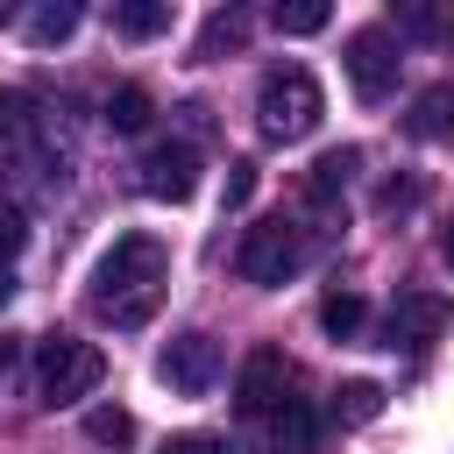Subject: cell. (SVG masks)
Returning <instances> with one entry per match:
<instances>
[{
	"mask_svg": "<svg viewBox=\"0 0 454 454\" xmlns=\"http://www.w3.org/2000/svg\"><path fill=\"white\" fill-rule=\"evenodd\" d=\"M170 284V248L156 234H121L92 270V312L114 326H149Z\"/></svg>",
	"mask_w": 454,
	"mask_h": 454,
	"instance_id": "6da1fadb",
	"label": "cell"
},
{
	"mask_svg": "<svg viewBox=\"0 0 454 454\" xmlns=\"http://www.w3.org/2000/svg\"><path fill=\"white\" fill-rule=\"evenodd\" d=\"M319 114H326V92H319V78L305 64L262 71V85H255V128H262V142H305L319 128Z\"/></svg>",
	"mask_w": 454,
	"mask_h": 454,
	"instance_id": "7a4b0ae2",
	"label": "cell"
},
{
	"mask_svg": "<svg viewBox=\"0 0 454 454\" xmlns=\"http://www.w3.org/2000/svg\"><path fill=\"white\" fill-rule=\"evenodd\" d=\"M0 170H14V177H35V184H64L71 170H64V149H50V128H43V114L28 106V92H0Z\"/></svg>",
	"mask_w": 454,
	"mask_h": 454,
	"instance_id": "3957f363",
	"label": "cell"
},
{
	"mask_svg": "<svg viewBox=\"0 0 454 454\" xmlns=\"http://www.w3.org/2000/svg\"><path fill=\"white\" fill-rule=\"evenodd\" d=\"M106 376V355L78 333H43L35 340V397L57 411V404H78L85 390H99Z\"/></svg>",
	"mask_w": 454,
	"mask_h": 454,
	"instance_id": "277c9868",
	"label": "cell"
},
{
	"mask_svg": "<svg viewBox=\"0 0 454 454\" xmlns=\"http://www.w3.org/2000/svg\"><path fill=\"white\" fill-rule=\"evenodd\" d=\"M234 270H241V284H291V277L305 270V227H298V220H284V213H270V220L241 227Z\"/></svg>",
	"mask_w": 454,
	"mask_h": 454,
	"instance_id": "5b68a950",
	"label": "cell"
},
{
	"mask_svg": "<svg viewBox=\"0 0 454 454\" xmlns=\"http://www.w3.org/2000/svg\"><path fill=\"white\" fill-rule=\"evenodd\" d=\"M340 64H348V85L362 92V99H383L390 85H397V35L390 28H355L348 35V50H340Z\"/></svg>",
	"mask_w": 454,
	"mask_h": 454,
	"instance_id": "8992f818",
	"label": "cell"
},
{
	"mask_svg": "<svg viewBox=\"0 0 454 454\" xmlns=\"http://www.w3.org/2000/svg\"><path fill=\"white\" fill-rule=\"evenodd\" d=\"M135 184H142L149 199L184 206V199L199 192V149H192V142H149L142 163H135Z\"/></svg>",
	"mask_w": 454,
	"mask_h": 454,
	"instance_id": "52a82bcc",
	"label": "cell"
},
{
	"mask_svg": "<svg viewBox=\"0 0 454 454\" xmlns=\"http://www.w3.org/2000/svg\"><path fill=\"white\" fill-rule=\"evenodd\" d=\"M156 376L177 390V397H206L220 383V340L213 333H177L163 355H156Z\"/></svg>",
	"mask_w": 454,
	"mask_h": 454,
	"instance_id": "ba28073f",
	"label": "cell"
},
{
	"mask_svg": "<svg viewBox=\"0 0 454 454\" xmlns=\"http://www.w3.org/2000/svg\"><path fill=\"white\" fill-rule=\"evenodd\" d=\"M284 397H291V362H284V348H248V362H241V376H234V411H241V419H270Z\"/></svg>",
	"mask_w": 454,
	"mask_h": 454,
	"instance_id": "9c48e42d",
	"label": "cell"
},
{
	"mask_svg": "<svg viewBox=\"0 0 454 454\" xmlns=\"http://www.w3.org/2000/svg\"><path fill=\"white\" fill-rule=\"evenodd\" d=\"M447 326H454V305H447L440 291H404V298L390 305V319H383L390 348H426V340H440Z\"/></svg>",
	"mask_w": 454,
	"mask_h": 454,
	"instance_id": "30bf717a",
	"label": "cell"
},
{
	"mask_svg": "<svg viewBox=\"0 0 454 454\" xmlns=\"http://www.w3.org/2000/svg\"><path fill=\"white\" fill-rule=\"evenodd\" d=\"M362 170V149H326L312 170H305V184H298V206L305 213H333V199L348 192V177Z\"/></svg>",
	"mask_w": 454,
	"mask_h": 454,
	"instance_id": "8fae6325",
	"label": "cell"
},
{
	"mask_svg": "<svg viewBox=\"0 0 454 454\" xmlns=\"http://www.w3.org/2000/svg\"><path fill=\"white\" fill-rule=\"evenodd\" d=\"M234 50H248V7H213L206 28H199V43H192V57L199 64H220Z\"/></svg>",
	"mask_w": 454,
	"mask_h": 454,
	"instance_id": "7c38bea8",
	"label": "cell"
},
{
	"mask_svg": "<svg viewBox=\"0 0 454 454\" xmlns=\"http://www.w3.org/2000/svg\"><path fill=\"white\" fill-rule=\"evenodd\" d=\"M404 135L411 142H454V85H426L404 114Z\"/></svg>",
	"mask_w": 454,
	"mask_h": 454,
	"instance_id": "4fadbf2b",
	"label": "cell"
},
{
	"mask_svg": "<svg viewBox=\"0 0 454 454\" xmlns=\"http://www.w3.org/2000/svg\"><path fill=\"white\" fill-rule=\"evenodd\" d=\"M390 21H397V35H411V43H454V7H447V0H397Z\"/></svg>",
	"mask_w": 454,
	"mask_h": 454,
	"instance_id": "5bb4252c",
	"label": "cell"
},
{
	"mask_svg": "<svg viewBox=\"0 0 454 454\" xmlns=\"http://www.w3.org/2000/svg\"><path fill=\"white\" fill-rule=\"evenodd\" d=\"M270 426H277V454H312V447H319V411H312L305 397H284V404L270 411Z\"/></svg>",
	"mask_w": 454,
	"mask_h": 454,
	"instance_id": "9a60e30c",
	"label": "cell"
},
{
	"mask_svg": "<svg viewBox=\"0 0 454 454\" xmlns=\"http://www.w3.org/2000/svg\"><path fill=\"white\" fill-rule=\"evenodd\" d=\"M78 21H85V7H78V0H43V7L28 14V43H35V50H57Z\"/></svg>",
	"mask_w": 454,
	"mask_h": 454,
	"instance_id": "2e32d148",
	"label": "cell"
},
{
	"mask_svg": "<svg viewBox=\"0 0 454 454\" xmlns=\"http://www.w3.org/2000/svg\"><path fill=\"white\" fill-rule=\"evenodd\" d=\"M163 28H170V7L163 0H121L114 7V35H128V43H149Z\"/></svg>",
	"mask_w": 454,
	"mask_h": 454,
	"instance_id": "e0dca14e",
	"label": "cell"
},
{
	"mask_svg": "<svg viewBox=\"0 0 454 454\" xmlns=\"http://www.w3.org/2000/svg\"><path fill=\"white\" fill-rule=\"evenodd\" d=\"M383 411V383H369V376H348L340 390H333V419L340 426H369Z\"/></svg>",
	"mask_w": 454,
	"mask_h": 454,
	"instance_id": "ac0fdd59",
	"label": "cell"
},
{
	"mask_svg": "<svg viewBox=\"0 0 454 454\" xmlns=\"http://www.w3.org/2000/svg\"><path fill=\"white\" fill-rule=\"evenodd\" d=\"M149 114H156V99H149L142 85L106 92V128H114V135H142V128H149Z\"/></svg>",
	"mask_w": 454,
	"mask_h": 454,
	"instance_id": "d6986e66",
	"label": "cell"
},
{
	"mask_svg": "<svg viewBox=\"0 0 454 454\" xmlns=\"http://www.w3.org/2000/svg\"><path fill=\"white\" fill-rule=\"evenodd\" d=\"M270 21H277V35H319V28L333 21V7H326V0H277Z\"/></svg>",
	"mask_w": 454,
	"mask_h": 454,
	"instance_id": "ffe728a7",
	"label": "cell"
},
{
	"mask_svg": "<svg viewBox=\"0 0 454 454\" xmlns=\"http://www.w3.org/2000/svg\"><path fill=\"white\" fill-rule=\"evenodd\" d=\"M362 312H369V305H362L355 291H326V298H319V326H326L333 340H355V333H362Z\"/></svg>",
	"mask_w": 454,
	"mask_h": 454,
	"instance_id": "44dd1931",
	"label": "cell"
},
{
	"mask_svg": "<svg viewBox=\"0 0 454 454\" xmlns=\"http://www.w3.org/2000/svg\"><path fill=\"white\" fill-rule=\"evenodd\" d=\"M85 440H99V447H128V440H135V419H128L121 404H92V411H85Z\"/></svg>",
	"mask_w": 454,
	"mask_h": 454,
	"instance_id": "7402d4cb",
	"label": "cell"
},
{
	"mask_svg": "<svg viewBox=\"0 0 454 454\" xmlns=\"http://www.w3.org/2000/svg\"><path fill=\"white\" fill-rule=\"evenodd\" d=\"M21 241H28V213H21L14 199H0V262L21 255Z\"/></svg>",
	"mask_w": 454,
	"mask_h": 454,
	"instance_id": "603a6c76",
	"label": "cell"
},
{
	"mask_svg": "<svg viewBox=\"0 0 454 454\" xmlns=\"http://www.w3.org/2000/svg\"><path fill=\"white\" fill-rule=\"evenodd\" d=\"M227 206H248L255 199V163H227V192H220Z\"/></svg>",
	"mask_w": 454,
	"mask_h": 454,
	"instance_id": "cb8c5ba5",
	"label": "cell"
},
{
	"mask_svg": "<svg viewBox=\"0 0 454 454\" xmlns=\"http://www.w3.org/2000/svg\"><path fill=\"white\" fill-rule=\"evenodd\" d=\"M177 121H184V135H192V142H206V135H213V106H206V99H184V106H177Z\"/></svg>",
	"mask_w": 454,
	"mask_h": 454,
	"instance_id": "d4e9b609",
	"label": "cell"
},
{
	"mask_svg": "<svg viewBox=\"0 0 454 454\" xmlns=\"http://www.w3.org/2000/svg\"><path fill=\"white\" fill-rule=\"evenodd\" d=\"M163 454H234V447H220L213 433H177V440H170Z\"/></svg>",
	"mask_w": 454,
	"mask_h": 454,
	"instance_id": "484cf974",
	"label": "cell"
},
{
	"mask_svg": "<svg viewBox=\"0 0 454 454\" xmlns=\"http://www.w3.org/2000/svg\"><path fill=\"white\" fill-rule=\"evenodd\" d=\"M376 206H383V213H397V206H419V177H404V184H383V192H376Z\"/></svg>",
	"mask_w": 454,
	"mask_h": 454,
	"instance_id": "4316f807",
	"label": "cell"
},
{
	"mask_svg": "<svg viewBox=\"0 0 454 454\" xmlns=\"http://www.w3.org/2000/svg\"><path fill=\"white\" fill-rule=\"evenodd\" d=\"M7 369H14V340H0V376H7Z\"/></svg>",
	"mask_w": 454,
	"mask_h": 454,
	"instance_id": "83f0119b",
	"label": "cell"
},
{
	"mask_svg": "<svg viewBox=\"0 0 454 454\" xmlns=\"http://www.w3.org/2000/svg\"><path fill=\"white\" fill-rule=\"evenodd\" d=\"M440 255H447V262H454V220H447V234H440Z\"/></svg>",
	"mask_w": 454,
	"mask_h": 454,
	"instance_id": "f1b7e54d",
	"label": "cell"
},
{
	"mask_svg": "<svg viewBox=\"0 0 454 454\" xmlns=\"http://www.w3.org/2000/svg\"><path fill=\"white\" fill-rule=\"evenodd\" d=\"M7 298H14V277H7V270H0V305H7Z\"/></svg>",
	"mask_w": 454,
	"mask_h": 454,
	"instance_id": "f546056e",
	"label": "cell"
},
{
	"mask_svg": "<svg viewBox=\"0 0 454 454\" xmlns=\"http://www.w3.org/2000/svg\"><path fill=\"white\" fill-rule=\"evenodd\" d=\"M7 14H14V7H7V0H0V28H7Z\"/></svg>",
	"mask_w": 454,
	"mask_h": 454,
	"instance_id": "4dcf8cb0",
	"label": "cell"
}]
</instances>
